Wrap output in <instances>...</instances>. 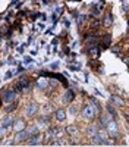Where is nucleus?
Listing matches in <instances>:
<instances>
[{
  "label": "nucleus",
  "instance_id": "ddd939ff",
  "mask_svg": "<svg viewBox=\"0 0 129 147\" xmlns=\"http://www.w3.org/2000/svg\"><path fill=\"white\" fill-rule=\"evenodd\" d=\"M12 124H13V119H12V118H5L3 122H2V127L3 128H9Z\"/></svg>",
  "mask_w": 129,
  "mask_h": 147
},
{
  "label": "nucleus",
  "instance_id": "dca6fc26",
  "mask_svg": "<svg viewBox=\"0 0 129 147\" xmlns=\"http://www.w3.org/2000/svg\"><path fill=\"white\" fill-rule=\"evenodd\" d=\"M66 132H68V134H70V136H75V134L78 132V128H76V127H74V125H69V127L66 128Z\"/></svg>",
  "mask_w": 129,
  "mask_h": 147
},
{
  "label": "nucleus",
  "instance_id": "b1692460",
  "mask_svg": "<svg viewBox=\"0 0 129 147\" xmlns=\"http://www.w3.org/2000/svg\"><path fill=\"white\" fill-rule=\"evenodd\" d=\"M85 19H87V16H84V15H81V16L78 18V22H79V25H81V24H82V22H84Z\"/></svg>",
  "mask_w": 129,
  "mask_h": 147
},
{
  "label": "nucleus",
  "instance_id": "39448f33",
  "mask_svg": "<svg viewBox=\"0 0 129 147\" xmlns=\"http://www.w3.org/2000/svg\"><path fill=\"white\" fill-rule=\"evenodd\" d=\"M28 137H29L28 131H23V129H21V131L16 134V141H25V140H28Z\"/></svg>",
  "mask_w": 129,
  "mask_h": 147
},
{
  "label": "nucleus",
  "instance_id": "4be33fe9",
  "mask_svg": "<svg viewBox=\"0 0 129 147\" xmlns=\"http://www.w3.org/2000/svg\"><path fill=\"white\" fill-rule=\"evenodd\" d=\"M123 9L126 10V12H129V0H123Z\"/></svg>",
  "mask_w": 129,
  "mask_h": 147
},
{
  "label": "nucleus",
  "instance_id": "aec40b11",
  "mask_svg": "<svg viewBox=\"0 0 129 147\" xmlns=\"http://www.w3.org/2000/svg\"><path fill=\"white\" fill-rule=\"evenodd\" d=\"M28 134H29V136H35V134H38V129L35 128V127H32V128L28 129Z\"/></svg>",
  "mask_w": 129,
  "mask_h": 147
},
{
  "label": "nucleus",
  "instance_id": "c85d7f7f",
  "mask_svg": "<svg viewBox=\"0 0 129 147\" xmlns=\"http://www.w3.org/2000/svg\"><path fill=\"white\" fill-rule=\"evenodd\" d=\"M126 62H128V63H129V59H126Z\"/></svg>",
  "mask_w": 129,
  "mask_h": 147
},
{
  "label": "nucleus",
  "instance_id": "cd10ccee",
  "mask_svg": "<svg viewBox=\"0 0 129 147\" xmlns=\"http://www.w3.org/2000/svg\"><path fill=\"white\" fill-rule=\"evenodd\" d=\"M125 118H126V121H128V122H129V115H126V116H125Z\"/></svg>",
  "mask_w": 129,
  "mask_h": 147
},
{
  "label": "nucleus",
  "instance_id": "a211bd4d",
  "mask_svg": "<svg viewBox=\"0 0 129 147\" xmlns=\"http://www.w3.org/2000/svg\"><path fill=\"white\" fill-rule=\"evenodd\" d=\"M107 110H109V113H110L113 118H116V116H117V113H116V110H114L113 105H109V106H107Z\"/></svg>",
  "mask_w": 129,
  "mask_h": 147
},
{
  "label": "nucleus",
  "instance_id": "1a4fd4ad",
  "mask_svg": "<svg viewBox=\"0 0 129 147\" xmlns=\"http://www.w3.org/2000/svg\"><path fill=\"white\" fill-rule=\"evenodd\" d=\"M112 102H113L116 106H122V107L125 106L123 99H120V97H119V96H116V94H114V96H112Z\"/></svg>",
  "mask_w": 129,
  "mask_h": 147
},
{
  "label": "nucleus",
  "instance_id": "20e7f679",
  "mask_svg": "<svg viewBox=\"0 0 129 147\" xmlns=\"http://www.w3.org/2000/svg\"><path fill=\"white\" fill-rule=\"evenodd\" d=\"M3 99H5V102H13L15 99H16V91L15 90H12V91H7L5 96H3Z\"/></svg>",
  "mask_w": 129,
  "mask_h": 147
},
{
  "label": "nucleus",
  "instance_id": "423d86ee",
  "mask_svg": "<svg viewBox=\"0 0 129 147\" xmlns=\"http://www.w3.org/2000/svg\"><path fill=\"white\" fill-rule=\"evenodd\" d=\"M103 141H104V136H101V134H96L94 138H92L94 146H103Z\"/></svg>",
  "mask_w": 129,
  "mask_h": 147
},
{
  "label": "nucleus",
  "instance_id": "7ed1b4c3",
  "mask_svg": "<svg viewBox=\"0 0 129 147\" xmlns=\"http://www.w3.org/2000/svg\"><path fill=\"white\" fill-rule=\"evenodd\" d=\"M37 112H38V105H37V103H31V105H28L27 113H28L29 116H34Z\"/></svg>",
  "mask_w": 129,
  "mask_h": 147
},
{
  "label": "nucleus",
  "instance_id": "6e6552de",
  "mask_svg": "<svg viewBox=\"0 0 129 147\" xmlns=\"http://www.w3.org/2000/svg\"><path fill=\"white\" fill-rule=\"evenodd\" d=\"M29 146H40L41 144V141H40V136L38 134H35V136H32L31 138H29Z\"/></svg>",
  "mask_w": 129,
  "mask_h": 147
},
{
  "label": "nucleus",
  "instance_id": "2eb2a0df",
  "mask_svg": "<svg viewBox=\"0 0 129 147\" xmlns=\"http://www.w3.org/2000/svg\"><path fill=\"white\" fill-rule=\"evenodd\" d=\"M97 131H98V129H97V127H96V125H91V127H88L87 134H88V136H92V137H94V136L97 134Z\"/></svg>",
  "mask_w": 129,
  "mask_h": 147
},
{
  "label": "nucleus",
  "instance_id": "f3484780",
  "mask_svg": "<svg viewBox=\"0 0 129 147\" xmlns=\"http://www.w3.org/2000/svg\"><path fill=\"white\" fill-rule=\"evenodd\" d=\"M88 53H90V55H92V56H97V55L100 53V49H98L97 46H91V49L88 50Z\"/></svg>",
  "mask_w": 129,
  "mask_h": 147
},
{
  "label": "nucleus",
  "instance_id": "f8f14e48",
  "mask_svg": "<svg viewBox=\"0 0 129 147\" xmlns=\"http://www.w3.org/2000/svg\"><path fill=\"white\" fill-rule=\"evenodd\" d=\"M103 24L106 27H110L112 24H113V18H112V15L110 13H106V16H104V21H103Z\"/></svg>",
  "mask_w": 129,
  "mask_h": 147
},
{
  "label": "nucleus",
  "instance_id": "bb28decb",
  "mask_svg": "<svg viewBox=\"0 0 129 147\" xmlns=\"http://www.w3.org/2000/svg\"><path fill=\"white\" fill-rule=\"evenodd\" d=\"M112 50L116 52V53H119V47H112Z\"/></svg>",
  "mask_w": 129,
  "mask_h": 147
},
{
  "label": "nucleus",
  "instance_id": "f257e3e1",
  "mask_svg": "<svg viewBox=\"0 0 129 147\" xmlns=\"http://www.w3.org/2000/svg\"><path fill=\"white\" fill-rule=\"evenodd\" d=\"M82 115H84V118H87V119H94V116H96V109H94V106H91V105H85L84 107H82Z\"/></svg>",
  "mask_w": 129,
  "mask_h": 147
},
{
  "label": "nucleus",
  "instance_id": "412c9836",
  "mask_svg": "<svg viewBox=\"0 0 129 147\" xmlns=\"http://www.w3.org/2000/svg\"><path fill=\"white\" fill-rule=\"evenodd\" d=\"M16 109V103H12L9 107H6V112H12V110H15Z\"/></svg>",
  "mask_w": 129,
  "mask_h": 147
},
{
  "label": "nucleus",
  "instance_id": "4468645a",
  "mask_svg": "<svg viewBox=\"0 0 129 147\" xmlns=\"http://www.w3.org/2000/svg\"><path fill=\"white\" fill-rule=\"evenodd\" d=\"M110 40H112V35H110V34H106V35L103 37V46H104V47H109V46H110Z\"/></svg>",
  "mask_w": 129,
  "mask_h": 147
},
{
  "label": "nucleus",
  "instance_id": "6ab92c4d",
  "mask_svg": "<svg viewBox=\"0 0 129 147\" xmlns=\"http://www.w3.org/2000/svg\"><path fill=\"white\" fill-rule=\"evenodd\" d=\"M47 85H49V82H47L45 80H40V81H38V87H40V88H45Z\"/></svg>",
  "mask_w": 129,
  "mask_h": 147
},
{
  "label": "nucleus",
  "instance_id": "a878e982",
  "mask_svg": "<svg viewBox=\"0 0 129 147\" xmlns=\"http://www.w3.org/2000/svg\"><path fill=\"white\" fill-rule=\"evenodd\" d=\"M18 127H19V128H22V127H23V122H22V121H19V122H15V128H18Z\"/></svg>",
  "mask_w": 129,
  "mask_h": 147
},
{
  "label": "nucleus",
  "instance_id": "5701e85b",
  "mask_svg": "<svg viewBox=\"0 0 129 147\" xmlns=\"http://www.w3.org/2000/svg\"><path fill=\"white\" fill-rule=\"evenodd\" d=\"M113 144H114L113 140H104L103 141V146H113Z\"/></svg>",
  "mask_w": 129,
  "mask_h": 147
},
{
  "label": "nucleus",
  "instance_id": "9b49d317",
  "mask_svg": "<svg viewBox=\"0 0 129 147\" xmlns=\"http://www.w3.org/2000/svg\"><path fill=\"white\" fill-rule=\"evenodd\" d=\"M85 43H87L88 46H97L98 40L96 38V37H92V35H90V37H87V38H85Z\"/></svg>",
  "mask_w": 129,
  "mask_h": 147
},
{
  "label": "nucleus",
  "instance_id": "f03ea898",
  "mask_svg": "<svg viewBox=\"0 0 129 147\" xmlns=\"http://www.w3.org/2000/svg\"><path fill=\"white\" fill-rule=\"evenodd\" d=\"M106 127H107V131H109L110 136H113V137L117 136V132H119V131H117V125H116L114 121H109V124L106 125Z\"/></svg>",
  "mask_w": 129,
  "mask_h": 147
},
{
  "label": "nucleus",
  "instance_id": "9d476101",
  "mask_svg": "<svg viewBox=\"0 0 129 147\" xmlns=\"http://www.w3.org/2000/svg\"><path fill=\"white\" fill-rule=\"evenodd\" d=\"M56 119H57V121H60V122L66 119V112H65L63 109H59L57 112H56Z\"/></svg>",
  "mask_w": 129,
  "mask_h": 147
},
{
  "label": "nucleus",
  "instance_id": "0eeeda50",
  "mask_svg": "<svg viewBox=\"0 0 129 147\" xmlns=\"http://www.w3.org/2000/svg\"><path fill=\"white\" fill-rule=\"evenodd\" d=\"M74 97H75L74 91H72V90H68V91L65 93V97H63V102H65V103H70V102L74 100Z\"/></svg>",
  "mask_w": 129,
  "mask_h": 147
},
{
  "label": "nucleus",
  "instance_id": "393cba45",
  "mask_svg": "<svg viewBox=\"0 0 129 147\" xmlns=\"http://www.w3.org/2000/svg\"><path fill=\"white\" fill-rule=\"evenodd\" d=\"M51 146H65V143L63 141H53Z\"/></svg>",
  "mask_w": 129,
  "mask_h": 147
}]
</instances>
